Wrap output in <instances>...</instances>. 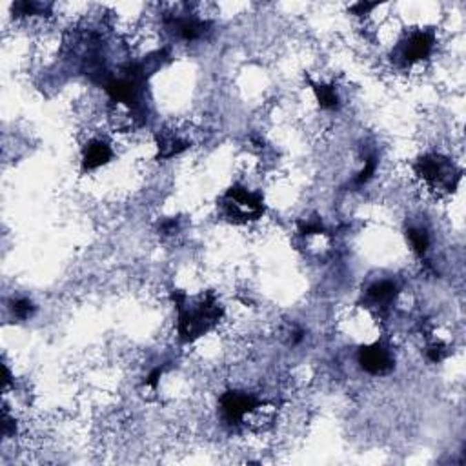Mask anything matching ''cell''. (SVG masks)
Wrapping results in <instances>:
<instances>
[{
    "label": "cell",
    "mask_w": 466,
    "mask_h": 466,
    "mask_svg": "<svg viewBox=\"0 0 466 466\" xmlns=\"http://www.w3.org/2000/svg\"><path fill=\"white\" fill-rule=\"evenodd\" d=\"M173 297L179 306V334L183 341H193L204 335L217 325V321L223 315V310L212 295H208L203 303H199L197 308H186L179 292H175Z\"/></svg>",
    "instance_id": "6da1fadb"
},
{
    "label": "cell",
    "mask_w": 466,
    "mask_h": 466,
    "mask_svg": "<svg viewBox=\"0 0 466 466\" xmlns=\"http://www.w3.org/2000/svg\"><path fill=\"white\" fill-rule=\"evenodd\" d=\"M224 210L228 213L230 219L246 223V221H255L264 213L263 197L257 193L248 192L246 188L235 186L226 192L224 195Z\"/></svg>",
    "instance_id": "7a4b0ae2"
},
{
    "label": "cell",
    "mask_w": 466,
    "mask_h": 466,
    "mask_svg": "<svg viewBox=\"0 0 466 466\" xmlns=\"http://www.w3.org/2000/svg\"><path fill=\"white\" fill-rule=\"evenodd\" d=\"M417 175L428 181L430 184H446V186L456 188V183H452V179H459V173H454V164L448 163V159H443L439 155H426L419 159L416 164Z\"/></svg>",
    "instance_id": "3957f363"
},
{
    "label": "cell",
    "mask_w": 466,
    "mask_h": 466,
    "mask_svg": "<svg viewBox=\"0 0 466 466\" xmlns=\"http://www.w3.org/2000/svg\"><path fill=\"white\" fill-rule=\"evenodd\" d=\"M359 365L368 374L385 375L394 368V359L383 346H365L359 350Z\"/></svg>",
    "instance_id": "277c9868"
},
{
    "label": "cell",
    "mask_w": 466,
    "mask_h": 466,
    "mask_svg": "<svg viewBox=\"0 0 466 466\" xmlns=\"http://www.w3.org/2000/svg\"><path fill=\"white\" fill-rule=\"evenodd\" d=\"M221 406H223L224 417L230 423H237L243 419L248 412H254L259 406L255 397L243 394V392H228L226 396L221 399Z\"/></svg>",
    "instance_id": "5b68a950"
},
{
    "label": "cell",
    "mask_w": 466,
    "mask_h": 466,
    "mask_svg": "<svg viewBox=\"0 0 466 466\" xmlns=\"http://www.w3.org/2000/svg\"><path fill=\"white\" fill-rule=\"evenodd\" d=\"M432 48H434V37L426 31H417L408 39L403 50V59L406 62H417L423 61L430 55Z\"/></svg>",
    "instance_id": "8992f818"
},
{
    "label": "cell",
    "mask_w": 466,
    "mask_h": 466,
    "mask_svg": "<svg viewBox=\"0 0 466 466\" xmlns=\"http://www.w3.org/2000/svg\"><path fill=\"white\" fill-rule=\"evenodd\" d=\"M112 157H113L112 148L108 146L106 142L93 141L84 148V153H82V166H84V170H95V168H101L102 164H106Z\"/></svg>",
    "instance_id": "52a82bcc"
},
{
    "label": "cell",
    "mask_w": 466,
    "mask_h": 466,
    "mask_svg": "<svg viewBox=\"0 0 466 466\" xmlns=\"http://www.w3.org/2000/svg\"><path fill=\"white\" fill-rule=\"evenodd\" d=\"M157 146H159V159H172L186 150L188 142L183 141L181 137H177L175 133L163 132L159 133Z\"/></svg>",
    "instance_id": "ba28073f"
},
{
    "label": "cell",
    "mask_w": 466,
    "mask_h": 466,
    "mask_svg": "<svg viewBox=\"0 0 466 466\" xmlns=\"http://www.w3.org/2000/svg\"><path fill=\"white\" fill-rule=\"evenodd\" d=\"M173 31H177L179 37H183L184 41H195L199 37L204 35L206 31V24L203 21H197V19H175L172 22Z\"/></svg>",
    "instance_id": "9c48e42d"
},
{
    "label": "cell",
    "mask_w": 466,
    "mask_h": 466,
    "mask_svg": "<svg viewBox=\"0 0 466 466\" xmlns=\"http://www.w3.org/2000/svg\"><path fill=\"white\" fill-rule=\"evenodd\" d=\"M397 288L396 284L390 283V281H383V283L374 284L370 290H368V299L375 304V306H388L392 301L396 299Z\"/></svg>",
    "instance_id": "30bf717a"
},
{
    "label": "cell",
    "mask_w": 466,
    "mask_h": 466,
    "mask_svg": "<svg viewBox=\"0 0 466 466\" xmlns=\"http://www.w3.org/2000/svg\"><path fill=\"white\" fill-rule=\"evenodd\" d=\"M314 86V92L317 95V101H319L321 108L325 110H335L339 106V97L335 93V90L332 86H323V84H312Z\"/></svg>",
    "instance_id": "8fae6325"
},
{
    "label": "cell",
    "mask_w": 466,
    "mask_h": 466,
    "mask_svg": "<svg viewBox=\"0 0 466 466\" xmlns=\"http://www.w3.org/2000/svg\"><path fill=\"white\" fill-rule=\"evenodd\" d=\"M408 239H410L414 252L423 257V255L426 254V250H428V244H430L428 233H426L425 230H421V228H410V230H408Z\"/></svg>",
    "instance_id": "7c38bea8"
},
{
    "label": "cell",
    "mask_w": 466,
    "mask_h": 466,
    "mask_svg": "<svg viewBox=\"0 0 466 466\" xmlns=\"http://www.w3.org/2000/svg\"><path fill=\"white\" fill-rule=\"evenodd\" d=\"M13 315L15 317H19V319H30L31 315H33V312H35V306H33V303L28 299H19L13 303Z\"/></svg>",
    "instance_id": "4fadbf2b"
},
{
    "label": "cell",
    "mask_w": 466,
    "mask_h": 466,
    "mask_svg": "<svg viewBox=\"0 0 466 466\" xmlns=\"http://www.w3.org/2000/svg\"><path fill=\"white\" fill-rule=\"evenodd\" d=\"M375 166H377V161H375V157L368 159V161H366V164H365V168H363V172H361L359 175H357V179H355V184H359V186H361V184L368 183V181L372 179V175L375 173Z\"/></svg>",
    "instance_id": "5bb4252c"
},
{
    "label": "cell",
    "mask_w": 466,
    "mask_h": 466,
    "mask_svg": "<svg viewBox=\"0 0 466 466\" xmlns=\"http://www.w3.org/2000/svg\"><path fill=\"white\" fill-rule=\"evenodd\" d=\"M323 232V224L319 221H308V223H301V233L303 235H312V233Z\"/></svg>",
    "instance_id": "9a60e30c"
},
{
    "label": "cell",
    "mask_w": 466,
    "mask_h": 466,
    "mask_svg": "<svg viewBox=\"0 0 466 466\" xmlns=\"http://www.w3.org/2000/svg\"><path fill=\"white\" fill-rule=\"evenodd\" d=\"M443 357H445V350H443V346H432V348L428 350V359H430L432 363H441Z\"/></svg>",
    "instance_id": "2e32d148"
},
{
    "label": "cell",
    "mask_w": 466,
    "mask_h": 466,
    "mask_svg": "<svg viewBox=\"0 0 466 466\" xmlns=\"http://www.w3.org/2000/svg\"><path fill=\"white\" fill-rule=\"evenodd\" d=\"M161 374H163V370H161V368H157V370H153L152 375L148 377L146 385H150V386H153V388H155V386H157L159 377H161Z\"/></svg>",
    "instance_id": "e0dca14e"
}]
</instances>
